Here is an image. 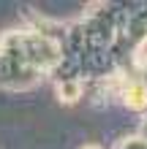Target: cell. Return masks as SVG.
Wrapping results in <instances>:
<instances>
[{
  "instance_id": "6da1fadb",
  "label": "cell",
  "mask_w": 147,
  "mask_h": 149,
  "mask_svg": "<svg viewBox=\"0 0 147 149\" xmlns=\"http://www.w3.org/2000/svg\"><path fill=\"white\" fill-rule=\"evenodd\" d=\"M125 100H128L131 109H144L147 106V90H144L142 84H131L128 92H125Z\"/></svg>"
},
{
  "instance_id": "7a4b0ae2",
  "label": "cell",
  "mask_w": 147,
  "mask_h": 149,
  "mask_svg": "<svg viewBox=\"0 0 147 149\" xmlns=\"http://www.w3.org/2000/svg\"><path fill=\"white\" fill-rule=\"evenodd\" d=\"M60 95H63L65 100H76V98H79V84H76V81L63 84V87H60Z\"/></svg>"
}]
</instances>
